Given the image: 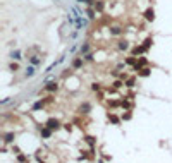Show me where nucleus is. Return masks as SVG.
Returning a JSON list of instances; mask_svg holds the SVG:
<instances>
[{
    "mask_svg": "<svg viewBox=\"0 0 172 163\" xmlns=\"http://www.w3.org/2000/svg\"><path fill=\"white\" fill-rule=\"evenodd\" d=\"M47 125H48V129H52V131H53V129H59V122L53 120V119H50V120L47 122Z\"/></svg>",
    "mask_w": 172,
    "mask_h": 163,
    "instance_id": "nucleus-1",
    "label": "nucleus"
},
{
    "mask_svg": "<svg viewBox=\"0 0 172 163\" xmlns=\"http://www.w3.org/2000/svg\"><path fill=\"white\" fill-rule=\"evenodd\" d=\"M145 17H146L148 21H153V10H146V14H145Z\"/></svg>",
    "mask_w": 172,
    "mask_h": 163,
    "instance_id": "nucleus-2",
    "label": "nucleus"
},
{
    "mask_svg": "<svg viewBox=\"0 0 172 163\" xmlns=\"http://www.w3.org/2000/svg\"><path fill=\"white\" fill-rule=\"evenodd\" d=\"M47 89H48V91H55V89H57V84H55V83H50V84L47 86Z\"/></svg>",
    "mask_w": 172,
    "mask_h": 163,
    "instance_id": "nucleus-3",
    "label": "nucleus"
},
{
    "mask_svg": "<svg viewBox=\"0 0 172 163\" xmlns=\"http://www.w3.org/2000/svg\"><path fill=\"white\" fill-rule=\"evenodd\" d=\"M127 46H129V45H127V41H121V45H119V48H121V50H126Z\"/></svg>",
    "mask_w": 172,
    "mask_h": 163,
    "instance_id": "nucleus-4",
    "label": "nucleus"
},
{
    "mask_svg": "<svg viewBox=\"0 0 172 163\" xmlns=\"http://www.w3.org/2000/svg\"><path fill=\"white\" fill-rule=\"evenodd\" d=\"M5 141H7V143H12V141H14V134H7V136H5Z\"/></svg>",
    "mask_w": 172,
    "mask_h": 163,
    "instance_id": "nucleus-5",
    "label": "nucleus"
},
{
    "mask_svg": "<svg viewBox=\"0 0 172 163\" xmlns=\"http://www.w3.org/2000/svg\"><path fill=\"white\" fill-rule=\"evenodd\" d=\"M33 74H34V69H33V67H29V69L26 70V76H33Z\"/></svg>",
    "mask_w": 172,
    "mask_h": 163,
    "instance_id": "nucleus-6",
    "label": "nucleus"
},
{
    "mask_svg": "<svg viewBox=\"0 0 172 163\" xmlns=\"http://www.w3.org/2000/svg\"><path fill=\"white\" fill-rule=\"evenodd\" d=\"M10 57H12V58H21V57H19V52H12Z\"/></svg>",
    "mask_w": 172,
    "mask_h": 163,
    "instance_id": "nucleus-7",
    "label": "nucleus"
},
{
    "mask_svg": "<svg viewBox=\"0 0 172 163\" xmlns=\"http://www.w3.org/2000/svg\"><path fill=\"white\" fill-rule=\"evenodd\" d=\"M41 134H43V136H45V138H48V136H50V131H48V129H45V131H43V132H41Z\"/></svg>",
    "mask_w": 172,
    "mask_h": 163,
    "instance_id": "nucleus-8",
    "label": "nucleus"
},
{
    "mask_svg": "<svg viewBox=\"0 0 172 163\" xmlns=\"http://www.w3.org/2000/svg\"><path fill=\"white\" fill-rule=\"evenodd\" d=\"M112 33H114V34H119V33H121V29H119V28H114V29H112Z\"/></svg>",
    "mask_w": 172,
    "mask_h": 163,
    "instance_id": "nucleus-9",
    "label": "nucleus"
},
{
    "mask_svg": "<svg viewBox=\"0 0 172 163\" xmlns=\"http://www.w3.org/2000/svg\"><path fill=\"white\" fill-rule=\"evenodd\" d=\"M141 70H143V72H141V76H148V74H150V72H148V69H141Z\"/></svg>",
    "mask_w": 172,
    "mask_h": 163,
    "instance_id": "nucleus-10",
    "label": "nucleus"
}]
</instances>
